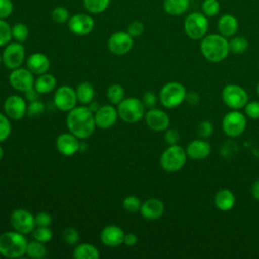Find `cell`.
I'll list each match as a JSON object with an SVG mask.
<instances>
[{"mask_svg":"<svg viewBox=\"0 0 259 259\" xmlns=\"http://www.w3.org/2000/svg\"><path fill=\"white\" fill-rule=\"evenodd\" d=\"M66 124L69 132L79 140L89 138L96 127L94 113L85 105L76 106L70 110L66 118Z\"/></svg>","mask_w":259,"mask_h":259,"instance_id":"1","label":"cell"},{"mask_svg":"<svg viewBox=\"0 0 259 259\" xmlns=\"http://www.w3.org/2000/svg\"><path fill=\"white\" fill-rule=\"evenodd\" d=\"M200 52L209 62H222L230 53L229 40L220 33L205 35L200 41Z\"/></svg>","mask_w":259,"mask_h":259,"instance_id":"2","label":"cell"},{"mask_svg":"<svg viewBox=\"0 0 259 259\" xmlns=\"http://www.w3.org/2000/svg\"><path fill=\"white\" fill-rule=\"evenodd\" d=\"M27 240L24 234L17 231H7L0 235V255L15 259L22 257L26 252Z\"/></svg>","mask_w":259,"mask_h":259,"instance_id":"3","label":"cell"},{"mask_svg":"<svg viewBox=\"0 0 259 259\" xmlns=\"http://www.w3.org/2000/svg\"><path fill=\"white\" fill-rule=\"evenodd\" d=\"M186 150L176 144L168 146L163 151L160 157V165L166 172L173 173L181 170L186 164Z\"/></svg>","mask_w":259,"mask_h":259,"instance_id":"4","label":"cell"},{"mask_svg":"<svg viewBox=\"0 0 259 259\" xmlns=\"http://www.w3.org/2000/svg\"><path fill=\"white\" fill-rule=\"evenodd\" d=\"M186 88L179 82L166 83L160 90L159 101L166 108H175L185 101Z\"/></svg>","mask_w":259,"mask_h":259,"instance_id":"5","label":"cell"},{"mask_svg":"<svg viewBox=\"0 0 259 259\" xmlns=\"http://www.w3.org/2000/svg\"><path fill=\"white\" fill-rule=\"evenodd\" d=\"M145 105L137 97H125L118 105V117L125 123H136L145 115Z\"/></svg>","mask_w":259,"mask_h":259,"instance_id":"6","label":"cell"},{"mask_svg":"<svg viewBox=\"0 0 259 259\" xmlns=\"http://www.w3.org/2000/svg\"><path fill=\"white\" fill-rule=\"evenodd\" d=\"M184 31L186 35L193 39H201L206 35L208 29V20L202 12H191L184 20Z\"/></svg>","mask_w":259,"mask_h":259,"instance_id":"7","label":"cell"},{"mask_svg":"<svg viewBox=\"0 0 259 259\" xmlns=\"http://www.w3.org/2000/svg\"><path fill=\"white\" fill-rule=\"evenodd\" d=\"M222 99L229 108L239 110L247 104L248 94L240 85L228 84L222 90Z\"/></svg>","mask_w":259,"mask_h":259,"instance_id":"8","label":"cell"},{"mask_svg":"<svg viewBox=\"0 0 259 259\" xmlns=\"http://www.w3.org/2000/svg\"><path fill=\"white\" fill-rule=\"evenodd\" d=\"M246 125L247 120L245 114L235 109H232L226 113L222 120L223 132L230 138H236L242 135L246 128Z\"/></svg>","mask_w":259,"mask_h":259,"instance_id":"9","label":"cell"},{"mask_svg":"<svg viewBox=\"0 0 259 259\" xmlns=\"http://www.w3.org/2000/svg\"><path fill=\"white\" fill-rule=\"evenodd\" d=\"M1 56L4 66L9 70H14L21 67L25 58V50L22 42L10 41L5 46Z\"/></svg>","mask_w":259,"mask_h":259,"instance_id":"10","label":"cell"},{"mask_svg":"<svg viewBox=\"0 0 259 259\" xmlns=\"http://www.w3.org/2000/svg\"><path fill=\"white\" fill-rule=\"evenodd\" d=\"M8 80L12 88L22 93L33 88L34 81H35L34 74L27 68H22V67L11 70Z\"/></svg>","mask_w":259,"mask_h":259,"instance_id":"11","label":"cell"},{"mask_svg":"<svg viewBox=\"0 0 259 259\" xmlns=\"http://www.w3.org/2000/svg\"><path fill=\"white\" fill-rule=\"evenodd\" d=\"M95 22L93 17L89 13L79 12L70 16L68 20L69 30L78 36H84L89 34L94 28Z\"/></svg>","mask_w":259,"mask_h":259,"instance_id":"12","label":"cell"},{"mask_svg":"<svg viewBox=\"0 0 259 259\" xmlns=\"http://www.w3.org/2000/svg\"><path fill=\"white\" fill-rule=\"evenodd\" d=\"M10 223L13 229L21 234L27 235L35 228L34 215L25 208H16L10 215Z\"/></svg>","mask_w":259,"mask_h":259,"instance_id":"13","label":"cell"},{"mask_svg":"<svg viewBox=\"0 0 259 259\" xmlns=\"http://www.w3.org/2000/svg\"><path fill=\"white\" fill-rule=\"evenodd\" d=\"M76 90L68 85L60 86L54 94V105L61 111L69 112L77 105Z\"/></svg>","mask_w":259,"mask_h":259,"instance_id":"14","label":"cell"},{"mask_svg":"<svg viewBox=\"0 0 259 259\" xmlns=\"http://www.w3.org/2000/svg\"><path fill=\"white\" fill-rule=\"evenodd\" d=\"M134 46V38L127 33V31H116L113 32L108 40L107 48L114 55H125L127 54Z\"/></svg>","mask_w":259,"mask_h":259,"instance_id":"15","label":"cell"},{"mask_svg":"<svg viewBox=\"0 0 259 259\" xmlns=\"http://www.w3.org/2000/svg\"><path fill=\"white\" fill-rule=\"evenodd\" d=\"M3 109L10 119L19 120L27 113L26 101L19 95H10L5 99Z\"/></svg>","mask_w":259,"mask_h":259,"instance_id":"16","label":"cell"},{"mask_svg":"<svg viewBox=\"0 0 259 259\" xmlns=\"http://www.w3.org/2000/svg\"><path fill=\"white\" fill-rule=\"evenodd\" d=\"M144 117L147 126L154 132H164L170 125L169 115L159 108H150L145 112Z\"/></svg>","mask_w":259,"mask_h":259,"instance_id":"17","label":"cell"},{"mask_svg":"<svg viewBox=\"0 0 259 259\" xmlns=\"http://www.w3.org/2000/svg\"><path fill=\"white\" fill-rule=\"evenodd\" d=\"M96 126L106 130L113 126L118 118L117 108L113 105L104 104L99 107V109L94 113Z\"/></svg>","mask_w":259,"mask_h":259,"instance_id":"18","label":"cell"},{"mask_svg":"<svg viewBox=\"0 0 259 259\" xmlns=\"http://www.w3.org/2000/svg\"><path fill=\"white\" fill-rule=\"evenodd\" d=\"M79 139L72 133H63L56 140V148L64 156H72L79 151Z\"/></svg>","mask_w":259,"mask_h":259,"instance_id":"19","label":"cell"},{"mask_svg":"<svg viewBox=\"0 0 259 259\" xmlns=\"http://www.w3.org/2000/svg\"><path fill=\"white\" fill-rule=\"evenodd\" d=\"M125 233L116 225L105 226L100 232V241L107 247H117L123 243Z\"/></svg>","mask_w":259,"mask_h":259,"instance_id":"20","label":"cell"},{"mask_svg":"<svg viewBox=\"0 0 259 259\" xmlns=\"http://www.w3.org/2000/svg\"><path fill=\"white\" fill-rule=\"evenodd\" d=\"M165 210L163 202L158 198H149L145 200L140 208L141 215L149 221L160 219Z\"/></svg>","mask_w":259,"mask_h":259,"instance_id":"21","label":"cell"},{"mask_svg":"<svg viewBox=\"0 0 259 259\" xmlns=\"http://www.w3.org/2000/svg\"><path fill=\"white\" fill-rule=\"evenodd\" d=\"M211 152L210 144L205 139H196L191 141L186 147L187 157L193 160H203Z\"/></svg>","mask_w":259,"mask_h":259,"instance_id":"22","label":"cell"},{"mask_svg":"<svg viewBox=\"0 0 259 259\" xmlns=\"http://www.w3.org/2000/svg\"><path fill=\"white\" fill-rule=\"evenodd\" d=\"M26 68L34 75H41L48 72L50 68V60L42 53H33L29 55L26 60Z\"/></svg>","mask_w":259,"mask_h":259,"instance_id":"23","label":"cell"},{"mask_svg":"<svg viewBox=\"0 0 259 259\" xmlns=\"http://www.w3.org/2000/svg\"><path fill=\"white\" fill-rule=\"evenodd\" d=\"M238 27L239 23L237 18L230 13L222 15L218 21L219 33L226 38L234 36L238 31Z\"/></svg>","mask_w":259,"mask_h":259,"instance_id":"24","label":"cell"},{"mask_svg":"<svg viewBox=\"0 0 259 259\" xmlns=\"http://www.w3.org/2000/svg\"><path fill=\"white\" fill-rule=\"evenodd\" d=\"M236 203V198L234 193L227 188H222L217 191L214 195V205L219 210L229 211Z\"/></svg>","mask_w":259,"mask_h":259,"instance_id":"25","label":"cell"},{"mask_svg":"<svg viewBox=\"0 0 259 259\" xmlns=\"http://www.w3.org/2000/svg\"><path fill=\"white\" fill-rule=\"evenodd\" d=\"M99 256L98 249L89 243L77 244L73 250L75 259H98Z\"/></svg>","mask_w":259,"mask_h":259,"instance_id":"26","label":"cell"},{"mask_svg":"<svg viewBox=\"0 0 259 259\" xmlns=\"http://www.w3.org/2000/svg\"><path fill=\"white\" fill-rule=\"evenodd\" d=\"M56 85H57V80L55 76L49 73H44L41 75H38L34 81V88L40 94H47L52 92L56 88Z\"/></svg>","mask_w":259,"mask_h":259,"instance_id":"27","label":"cell"},{"mask_svg":"<svg viewBox=\"0 0 259 259\" xmlns=\"http://www.w3.org/2000/svg\"><path fill=\"white\" fill-rule=\"evenodd\" d=\"M190 0H164V11L172 16H178L183 14L189 8Z\"/></svg>","mask_w":259,"mask_h":259,"instance_id":"28","label":"cell"},{"mask_svg":"<svg viewBox=\"0 0 259 259\" xmlns=\"http://www.w3.org/2000/svg\"><path fill=\"white\" fill-rule=\"evenodd\" d=\"M75 90H76L78 101L83 105H88L94 98L95 90L92 84H90L89 82L84 81L79 83Z\"/></svg>","mask_w":259,"mask_h":259,"instance_id":"29","label":"cell"},{"mask_svg":"<svg viewBox=\"0 0 259 259\" xmlns=\"http://www.w3.org/2000/svg\"><path fill=\"white\" fill-rule=\"evenodd\" d=\"M25 254L32 259H41L47 255V248L45 243L39 241H30L27 243Z\"/></svg>","mask_w":259,"mask_h":259,"instance_id":"30","label":"cell"},{"mask_svg":"<svg viewBox=\"0 0 259 259\" xmlns=\"http://www.w3.org/2000/svg\"><path fill=\"white\" fill-rule=\"evenodd\" d=\"M124 89L119 84H112L106 90V98L113 105H118L125 97Z\"/></svg>","mask_w":259,"mask_h":259,"instance_id":"31","label":"cell"},{"mask_svg":"<svg viewBox=\"0 0 259 259\" xmlns=\"http://www.w3.org/2000/svg\"><path fill=\"white\" fill-rule=\"evenodd\" d=\"M110 4V0H83L85 9L91 14H99L104 12Z\"/></svg>","mask_w":259,"mask_h":259,"instance_id":"32","label":"cell"},{"mask_svg":"<svg viewBox=\"0 0 259 259\" xmlns=\"http://www.w3.org/2000/svg\"><path fill=\"white\" fill-rule=\"evenodd\" d=\"M248 40L244 36H232L229 40V50L234 54H242L248 49Z\"/></svg>","mask_w":259,"mask_h":259,"instance_id":"33","label":"cell"},{"mask_svg":"<svg viewBox=\"0 0 259 259\" xmlns=\"http://www.w3.org/2000/svg\"><path fill=\"white\" fill-rule=\"evenodd\" d=\"M29 35V29L26 24L17 22L12 26V38L18 42H24Z\"/></svg>","mask_w":259,"mask_h":259,"instance_id":"34","label":"cell"},{"mask_svg":"<svg viewBox=\"0 0 259 259\" xmlns=\"http://www.w3.org/2000/svg\"><path fill=\"white\" fill-rule=\"evenodd\" d=\"M51 18L54 22L58 24H63L68 22L70 18L69 10L64 6H57L51 12Z\"/></svg>","mask_w":259,"mask_h":259,"instance_id":"35","label":"cell"},{"mask_svg":"<svg viewBox=\"0 0 259 259\" xmlns=\"http://www.w3.org/2000/svg\"><path fill=\"white\" fill-rule=\"evenodd\" d=\"M12 39V27L5 19H0V47H5Z\"/></svg>","mask_w":259,"mask_h":259,"instance_id":"36","label":"cell"},{"mask_svg":"<svg viewBox=\"0 0 259 259\" xmlns=\"http://www.w3.org/2000/svg\"><path fill=\"white\" fill-rule=\"evenodd\" d=\"M32 237L36 241L47 243L52 240L53 232L49 227H37L32 231Z\"/></svg>","mask_w":259,"mask_h":259,"instance_id":"37","label":"cell"},{"mask_svg":"<svg viewBox=\"0 0 259 259\" xmlns=\"http://www.w3.org/2000/svg\"><path fill=\"white\" fill-rule=\"evenodd\" d=\"M201 10L205 16L212 17L220 11V2L218 0H204L201 4Z\"/></svg>","mask_w":259,"mask_h":259,"instance_id":"38","label":"cell"},{"mask_svg":"<svg viewBox=\"0 0 259 259\" xmlns=\"http://www.w3.org/2000/svg\"><path fill=\"white\" fill-rule=\"evenodd\" d=\"M11 134V123L9 117L0 112V143L7 140Z\"/></svg>","mask_w":259,"mask_h":259,"instance_id":"39","label":"cell"},{"mask_svg":"<svg viewBox=\"0 0 259 259\" xmlns=\"http://www.w3.org/2000/svg\"><path fill=\"white\" fill-rule=\"evenodd\" d=\"M213 133V124L209 120H202L196 126V134L200 139H207Z\"/></svg>","mask_w":259,"mask_h":259,"instance_id":"40","label":"cell"},{"mask_svg":"<svg viewBox=\"0 0 259 259\" xmlns=\"http://www.w3.org/2000/svg\"><path fill=\"white\" fill-rule=\"evenodd\" d=\"M142 202L141 200L135 196V195H130L126 196L123 200H122V207L128 211V212H137L140 211Z\"/></svg>","mask_w":259,"mask_h":259,"instance_id":"41","label":"cell"},{"mask_svg":"<svg viewBox=\"0 0 259 259\" xmlns=\"http://www.w3.org/2000/svg\"><path fill=\"white\" fill-rule=\"evenodd\" d=\"M63 239L66 244L75 246L79 242V233L78 231L73 227H67L63 231Z\"/></svg>","mask_w":259,"mask_h":259,"instance_id":"42","label":"cell"},{"mask_svg":"<svg viewBox=\"0 0 259 259\" xmlns=\"http://www.w3.org/2000/svg\"><path fill=\"white\" fill-rule=\"evenodd\" d=\"M45 111V104L40 100H34L30 101V103L27 105V114L30 117H36L44 113Z\"/></svg>","mask_w":259,"mask_h":259,"instance_id":"43","label":"cell"},{"mask_svg":"<svg viewBox=\"0 0 259 259\" xmlns=\"http://www.w3.org/2000/svg\"><path fill=\"white\" fill-rule=\"evenodd\" d=\"M245 114L252 118V119H258L259 118V101H248L247 104L244 106Z\"/></svg>","mask_w":259,"mask_h":259,"instance_id":"44","label":"cell"},{"mask_svg":"<svg viewBox=\"0 0 259 259\" xmlns=\"http://www.w3.org/2000/svg\"><path fill=\"white\" fill-rule=\"evenodd\" d=\"M145 30V26L144 24L141 22V21H138V20H135L133 22L130 23V25L127 26V33L133 37H139L143 34Z\"/></svg>","mask_w":259,"mask_h":259,"instance_id":"45","label":"cell"},{"mask_svg":"<svg viewBox=\"0 0 259 259\" xmlns=\"http://www.w3.org/2000/svg\"><path fill=\"white\" fill-rule=\"evenodd\" d=\"M14 9L12 0H0V19L9 17Z\"/></svg>","mask_w":259,"mask_h":259,"instance_id":"46","label":"cell"},{"mask_svg":"<svg viewBox=\"0 0 259 259\" xmlns=\"http://www.w3.org/2000/svg\"><path fill=\"white\" fill-rule=\"evenodd\" d=\"M164 140L168 146L176 145L180 141V134L176 128H167L165 131Z\"/></svg>","mask_w":259,"mask_h":259,"instance_id":"47","label":"cell"},{"mask_svg":"<svg viewBox=\"0 0 259 259\" xmlns=\"http://www.w3.org/2000/svg\"><path fill=\"white\" fill-rule=\"evenodd\" d=\"M35 227H50L52 224V217L46 212L40 211L34 215Z\"/></svg>","mask_w":259,"mask_h":259,"instance_id":"48","label":"cell"},{"mask_svg":"<svg viewBox=\"0 0 259 259\" xmlns=\"http://www.w3.org/2000/svg\"><path fill=\"white\" fill-rule=\"evenodd\" d=\"M158 98L159 97L154 92L147 91L144 93V95L142 97V101H143L145 107L150 109V108H154L156 106V104L158 102Z\"/></svg>","mask_w":259,"mask_h":259,"instance_id":"49","label":"cell"},{"mask_svg":"<svg viewBox=\"0 0 259 259\" xmlns=\"http://www.w3.org/2000/svg\"><path fill=\"white\" fill-rule=\"evenodd\" d=\"M200 98H199V95L196 93V92H189L186 94V98H185V101L191 105V106H195L198 104Z\"/></svg>","mask_w":259,"mask_h":259,"instance_id":"50","label":"cell"},{"mask_svg":"<svg viewBox=\"0 0 259 259\" xmlns=\"http://www.w3.org/2000/svg\"><path fill=\"white\" fill-rule=\"evenodd\" d=\"M138 242V237L136 234L134 233H126L124 235V239H123V243L128 246V247H133L137 244Z\"/></svg>","mask_w":259,"mask_h":259,"instance_id":"51","label":"cell"},{"mask_svg":"<svg viewBox=\"0 0 259 259\" xmlns=\"http://www.w3.org/2000/svg\"><path fill=\"white\" fill-rule=\"evenodd\" d=\"M39 95L40 93L33 87L31 89H29L28 91L24 92V97L26 100H28L29 102L30 101H34V100H37L39 98Z\"/></svg>","mask_w":259,"mask_h":259,"instance_id":"52","label":"cell"},{"mask_svg":"<svg viewBox=\"0 0 259 259\" xmlns=\"http://www.w3.org/2000/svg\"><path fill=\"white\" fill-rule=\"evenodd\" d=\"M250 193L252 195V197L256 200H259V179L255 180L250 188Z\"/></svg>","mask_w":259,"mask_h":259,"instance_id":"53","label":"cell"},{"mask_svg":"<svg viewBox=\"0 0 259 259\" xmlns=\"http://www.w3.org/2000/svg\"><path fill=\"white\" fill-rule=\"evenodd\" d=\"M87 106H88V108H89L93 113H95V112L99 109V107H100L99 103H98L97 101H94V100H92Z\"/></svg>","mask_w":259,"mask_h":259,"instance_id":"54","label":"cell"},{"mask_svg":"<svg viewBox=\"0 0 259 259\" xmlns=\"http://www.w3.org/2000/svg\"><path fill=\"white\" fill-rule=\"evenodd\" d=\"M84 149H87V145L85 143L80 142V146H79V151H84Z\"/></svg>","mask_w":259,"mask_h":259,"instance_id":"55","label":"cell"},{"mask_svg":"<svg viewBox=\"0 0 259 259\" xmlns=\"http://www.w3.org/2000/svg\"><path fill=\"white\" fill-rule=\"evenodd\" d=\"M3 155H4V150H3V148L0 146V160L3 158Z\"/></svg>","mask_w":259,"mask_h":259,"instance_id":"56","label":"cell"},{"mask_svg":"<svg viewBox=\"0 0 259 259\" xmlns=\"http://www.w3.org/2000/svg\"><path fill=\"white\" fill-rule=\"evenodd\" d=\"M257 94L259 96V82H258V85H257Z\"/></svg>","mask_w":259,"mask_h":259,"instance_id":"57","label":"cell"},{"mask_svg":"<svg viewBox=\"0 0 259 259\" xmlns=\"http://www.w3.org/2000/svg\"><path fill=\"white\" fill-rule=\"evenodd\" d=\"M1 63H2V56L0 55V65H1Z\"/></svg>","mask_w":259,"mask_h":259,"instance_id":"58","label":"cell"}]
</instances>
